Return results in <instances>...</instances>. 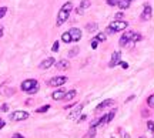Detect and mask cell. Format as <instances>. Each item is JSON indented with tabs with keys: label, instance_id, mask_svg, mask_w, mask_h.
Instances as JSON below:
<instances>
[{
	"label": "cell",
	"instance_id": "29",
	"mask_svg": "<svg viewBox=\"0 0 154 138\" xmlns=\"http://www.w3.org/2000/svg\"><path fill=\"white\" fill-rule=\"evenodd\" d=\"M97 46H99V40L97 39L91 40V49H97Z\"/></svg>",
	"mask_w": 154,
	"mask_h": 138
},
{
	"label": "cell",
	"instance_id": "9",
	"mask_svg": "<svg viewBox=\"0 0 154 138\" xmlns=\"http://www.w3.org/2000/svg\"><path fill=\"white\" fill-rule=\"evenodd\" d=\"M131 36H133V32H127V33H124V34L121 36V39H120V46L121 47H124L127 43L131 40Z\"/></svg>",
	"mask_w": 154,
	"mask_h": 138
},
{
	"label": "cell",
	"instance_id": "41",
	"mask_svg": "<svg viewBox=\"0 0 154 138\" xmlns=\"http://www.w3.org/2000/svg\"><path fill=\"white\" fill-rule=\"evenodd\" d=\"M124 138H130V135H129L127 132H124Z\"/></svg>",
	"mask_w": 154,
	"mask_h": 138
},
{
	"label": "cell",
	"instance_id": "14",
	"mask_svg": "<svg viewBox=\"0 0 154 138\" xmlns=\"http://www.w3.org/2000/svg\"><path fill=\"white\" fill-rule=\"evenodd\" d=\"M64 94H66L64 90H57V91H54V93L52 94V97H53V100H63V98H64Z\"/></svg>",
	"mask_w": 154,
	"mask_h": 138
},
{
	"label": "cell",
	"instance_id": "44",
	"mask_svg": "<svg viewBox=\"0 0 154 138\" xmlns=\"http://www.w3.org/2000/svg\"><path fill=\"white\" fill-rule=\"evenodd\" d=\"M153 138H154V137H153Z\"/></svg>",
	"mask_w": 154,
	"mask_h": 138
},
{
	"label": "cell",
	"instance_id": "31",
	"mask_svg": "<svg viewBox=\"0 0 154 138\" xmlns=\"http://www.w3.org/2000/svg\"><path fill=\"white\" fill-rule=\"evenodd\" d=\"M117 3H119V0H107L109 6H117Z\"/></svg>",
	"mask_w": 154,
	"mask_h": 138
},
{
	"label": "cell",
	"instance_id": "17",
	"mask_svg": "<svg viewBox=\"0 0 154 138\" xmlns=\"http://www.w3.org/2000/svg\"><path fill=\"white\" fill-rule=\"evenodd\" d=\"M86 29H87L88 33H94L97 30V24H96V23H88L87 26H86Z\"/></svg>",
	"mask_w": 154,
	"mask_h": 138
},
{
	"label": "cell",
	"instance_id": "42",
	"mask_svg": "<svg viewBox=\"0 0 154 138\" xmlns=\"http://www.w3.org/2000/svg\"><path fill=\"white\" fill-rule=\"evenodd\" d=\"M140 138H146V137H140Z\"/></svg>",
	"mask_w": 154,
	"mask_h": 138
},
{
	"label": "cell",
	"instance_id": "8",
	"mask_svg": "<svg viewBox=\"0 0 154 138\" xmlns=\"http://www.w3.org/2000/svg\"><path fill=\"white\" fill-rule=\"evenodd\" d=\"M53 64H54V58H53V57H47L46 60H43V61L40 63V68H42V70H47V68H50Z\"/></svg>",
	"mask_w": 154,
	"mask_h": 138
},
{
	"label": "cell",
	"instance_id": "28",
	"mask_svg": "<svg viewBox=\"0 0 154 138\" xmlns=\"http://www.w3.org/2000/svg\"><path fill=\"white\" fill-rule=\"evenodd\" d=\"M147 130H148V131H151V132L154 131V123H153V121H148V123H147Z\"/></svg>",
	"mask_w": 154,
	"mask_h": 138
},
{
	"label": "cell",
	"instance_id": "7",
	"mask_svg": "<svg viewBox=\"0 0 154 138\" xmlns=\"http://www.w3.org/2000/svg\"><path fill=\"white\" fill-rule=\"evenodd\" d=\"M120 57H121L120 51H114V53L111 54V60H110V63H109V67H114V65H117V64L120 63Z\"/></svg>",
	"mask_w": 154,
	"mask_h": 138
},
{
	"label": "cell",
	"instance_id": "38",
	"mask_svg": "<svg viewBox=\"0 0 154 138\" xmlns=\"http://www.w3.org/2000/svg\"><path fill=\"white\" fill-rule=\"evenodd\" d=\"M0 37H3V26L0 24Z\"/></svg>",
	"mask_w": 154,
	"mask_h": 138
},
{
	"label": "cell",
	"instance_id": "23",
	"mask_svg": "<svg viewBox=\"0 0 154 138\" xmlns=\"http://www.w3.org/2000/svg\"><path fill=\"white\" fill-rule=\"evenodd\" d=\"M37 91H39V83H37L36 85H33V87H32V88L27 91V94H36Z\"/></svg>",
	"mask_w": 154,
	"mask_h": 138
},
{
	"label": "cell",
	"instance_id": "36",
	"mask_svg": "<svg viewBox=\"0 0 154 138\" xmlns=\"http://www.w3.org/2000/svg\"><path fill=\"white\" fill-rule=\"evenodd\" d=\"M7 110H9V107H7V104H3V106H1V111H4V113H6Z\"/></svg>",
	"mask_w": 154,
	"mask_h": 138
},
{
	"label": "cell",
	"instance_id": "16",
	"mask_svg": "<svg viewBox=\"0 0 154 138\" xmlns=\"http://www.w3.org/2000/svg\"><path fill=\"white\" fill-rule=\"evenodd\" d=\"M130 1H131V0H119L117 6L120 7L121 10H124V9H129V6H130Z\"/></svg>",
	"mask_w": 154,
	"mask_h": 138
},
{
	"label": "cell",
	"instance_id": "30",
	"mask_svg": "<svg viewBox=\"0 0 154 138\" xmlns=\"http://www.w3.org/2000/svg\"><path fill=\"white\" fill-rule=\"evenodd\" d=\"M6 11H7V7H0V19H1V17H4Z\"/></svg>",
	"mask_w": 154,
	"mask_h": 138
},
{
	"label": "cell",
	"instance_id": "21",
	"mask_svg": "<svg viewBox=\"0 0 154 138\" xmlns=\"http://www.w3.org/2000/svg\"><path fill=\"white\" fill-rule=\"evenodd\" d=\"M138 40H141V34H138V33H133L130 43H137Z\"/></svg>",
	"mask_w": 154,
	"mask_h": 138
},
{
	"label": "cell",
	"instance_id": "33",
	"mask_svg": "<svg viewBox=\"0 0 154 138\" xmlns=\"http://www.w3.org/2000/svg\"><path fill=\"white\" fill-rule=\"evenodd\" d=\"M119 64L121 65V68H124V70H127V68H129V64H127V63H124V61H120Z\"/></svg>",
	"mask_w": 154,
	"mask_h": 138
},
{
	"label": "cell",
	"instance_id": "27",
	"mask_svg": "<svg viewBox=\"0 0 154 138\" xmlns=\"http://www.w3.org/2000/svg\"><path fill=\"white\" fill-rule=\"evenodd\" d=\"M147 104H148V107H154V96H150V97H148V100H147Z\"/></svg>",
	"mask_w": 154,
	"mask_h": 138
},
{
	"label": "cell",
	"instance_id": "43",
	"mask_svg": "<svg viewBox=\"0 0 154 138\" xmlns=\"http://www.w3.org/2000/svg\"><path fill=\"white\" fill-rule=\"evenodd\" d=\"M111 138H114V137H111Z\"/></svg>",
	"mask_w": 154,
	"mask_h": 138
},
{
	"label": "cell",
	"instance_id": "13",
	"mask_svg": "<svg viewBox=\"0 0 154 138\" xmlns=\"http://www.w3.org/2000/svg\"><path fill=\"white\" fill-rule=\"evenodd\" d=\"M113 103H114V101H113V100H110V98H109V100H106V101H103L101 104H99V106L96 107V111H101V110H104L106 107L111 106Z\"/></svg>",
	"mask_w": 154,
	"mask_h": 138
},
{
	"label": "cell",
	"instance_id": "34",
	"mask_svg": "<svg viewBox=\"0 0 154 138\" xmlns=\"http://www.w3.org/2000/svg\"><path fill=\"white\" fill-rule=\"evenodd\" d=\"M116 19H117V20H121V19H123V13H121V11H119V13L116 14Z\"/></svg>",
	"mask_w": 154,
	"mask_h": 138
},
{
	"label": "cell",
	"instance_id": "35",
	"mask_svg": "<svg viewBox=\"0 0 154 138\" xmlns=\"http://www.w3.org/2000/svg\"><path fill=\"white\" fill-rule=\"evenodd\" d=\"M76 11H77V14H83V13H84V9H81V7H77Z\"/></svg>",
	"mask_w": 154,
	"mask_h": 138
},
{
	"label": "cell",
	"instance_id": "5",
	"mask_svg": "<svg viewBox=\"0 0 154 138\" xmlns=\"http://www.w3.org/2000/svg\"><path fill=\"white\" fill-rule=\"evenodd\" d=\"M37 84V80H33V78H30V80H26V81H23L22 83V90L24 91V93H27L33 85Z\"/></svg>",
	"mask_w": 154,
	"mask_h": 138
},
{
	"label": "cell",
	"instance_id": "37",
	"mask_svg": "<svg viewBox=\"0 0 154 138\" xmlns=\"http://www.w3.org/2000/svg\"><path fill=\"white\" fill-rule=\"evenodd\" d=\"M13 138H24L22 135V134H14V135H13Z\"/></svg>",
	"mask_w": 154,
	"mask_h": 138
},
{
	"label": "cell",
	"instance_id": "11",
	"mask_svg": "<svg viewBox=\"0 0 154 138\" xmlns=\"http://www.w3.org/2000/svg\"><path fill=\"white\" fill-rule=\"evenodd\" d=\"M69 67H70V63L67 60H60V61H57V64H56V68L57 70H67Z\"/></svg>",
	"mask_w": 154,
	"mask_h": 138
},
{
	"label": "cell",
	"instance_id": "39",
	"mask_svg": "<svg viewBox=\"0 0 154 138\" xmlns=\"http://www.w3.org/2000/svg\"><path fill=\"white\" fill-rule=\"evenodd\" d=\"M3 127H4V121H3V120H0V130H1Z\"/></svg>",
	"mask_w": 154,
	"mask_h": 138
},
{
	"label": "cell",
	"instance_id": "22",
	"mask_svg": "<svg viewBox=\"0 0 154 138\" xmlns=\"http://www.w3.org/2000/svg\"><path fill=\"white\" fill-rule=\"evenodd\" d=\"M49 108H50V106H49V104H46V106H42L40 108H37V110H36V113L43 114V113H46V111H49Z\"/></svg>",
	"mask_w": 154,
	"mask_h": 138
},
{
	"label": "cell",
	"instance_id": "4",
	"mask_svg": "<svg viewBox=\"0 0 154 138\" xmlns=\"http://www.w3.org/2000/svg\"><path fill=\"white\" fill-rule=\"evenodd\" d=\"M66 81H67V77L60 75V77H53V78H50L47 84L50 85V87H59V85L66 84Z\"/></svg>",
	"mask_w": 154,
	"mask_h": 138
},
{
	"label": "cell",
	"instance_id": "40",
	"mask_svg": "<svg viewBox=\"0 0 154 138\" xmlns=\"http://www.w3.org/2000/svg\"><path fill=\"white\" fill-rule=\"evenodd\" d=\"M147 115H148V113H147V111L144 110V111H143V117H147Z\"/></svg>",
	"mask_w": 154,
	"mask_h": 138
},
{
	"label": "cell",
	"instance_id": "12",
	"mask_svg": "<svg viewBox=\"0 0 154 138\" xmlns=\"http://www.w3.org/2000/svg\"><path fill=\"white\" fill-rule=\"evenodd\" d=\"M81 110H83V104H78V106H77L76 108H74V110H73V111H71V113L69 114V118H70V120L76 118L77 115H78V114L81 113Z\"/></svg>",
	"mask_w": 154,
	"mask_h": 138
},
{
	"label": "cell",
	"instance_id": "32",
	"mask_svg": "<svg viewBox=\"0 0 154 138\" xmlns=\"http://www.w3.org/2000/svg\"><path fill=\"white\" fill-rule=\"evenodd\" d=\"M59 46H60V44H59V42H54V43H53L52 50H53V51H59Z\"/></svg>",
	"mask_w": 154,
	"mask_h": 138
},
{
	"label": "cell",
	"instance_id": "3",
	"mask_svg": "<svg viewBox=\"0 0 154 138\" xmlns=\"http://www.w3.org/2000/svg\"><path fill=\"white\" fill-rule=\"evenodd\" d=\"M9 118L11 121H23V120L29 118V113L27 111H14V113L9 114Z\"/></svg>",
	"mask_w": 154,
	"mask_h": 138
},
{
	"label": "cell",
	"instance_id": "25",
	"mask_svg": "<svg viewBox=\"0 0 154 138\" xmlns=\"http://www.w3.org/2000/svg\"><path fill=\"white\" fill-rule=\"evenodd\" d=\"M78 54V47H74V49H71L70 51H69V57H74Z\"/></svg>",
	"mask_w": 154,
	"mask_h": 138
},
{
	"label": "cell",
	"instance_id": "24",
	"mask_svg": "<svg viewBox=\"0 0 154 138\" xmlns=\"http://www.w3.org/2000/svg\"><path fill=\"white\" fill-rule=\"evenodd\" d=\"M90 4H91L90 0H83V1L80 3V7H81V9H87V7H90Z\"/></svg>",
	"mask_w": 154,
	"mask_h": 138
},
{
	"label": "cell",
	"instance_id": "20",
	"mask_svg": "<svg viewBox=\"0 0 154 138\" xmlns=\"http://www.w3.org/2000/svg\"><path fill=\"white\" fill-rule=\"evenodd\" d=\"M61 40L64 43H70L71 42V36H70V33L66 32V33H63V36H61Z\"/></svg>",
	"mask_w": 154,
	"mask_h": 138
},
{
	"label": "cell",
	"instance_id": "10",
	"mask_svg": "<svg viewBox=\"0 0 154 138\" xmlns=\"http://www.w3.org/2000/svg\"><path fill=\"white\" fill-rule=\"evenodd\" d=\"M151 7L147 4L146 7H144V10H143V14H141V20L144 21H147V20H150V17H151Z\"/></svg>",
	"mask_w": 154,
	"mask_h": 138
},
{
	"label": "cell",
	"instance_id": "1",
	"mask_svg": "<svg viewBox=\"0 0 154 138\" xmlns=\"http://www.w3.org/2000/svg\"><path fill=\"white\" fill-rule=\"evenodd\" d=\"M71 9H73L71 1H67V3L63 4V7L60 9L59 14H57V26H61V24H63V23L69 19V14H70Z\"/></svg>",
	"mask_w": 154,
	"mask_h": 138
},
{
	"label": "cell",
	"instance_id": "19",
	"mask_svg": "<svg viewBox=\"0 0 154 138\" xmlns=\"http://www.w3.org/2000/svg\"><path fill=\"white\" fill-rule=\"evenodd\" d=\"M116 113H117V110H116V108H114V110H111L110 113H109V114L106 115V123H110L111 120L114 118V115H116Z\"/></svg>",
	"mask_w": 154,
	"mask_h": 138
},
{
	"label": "cell",
	"instance_id": "2",
	"mask_svg": "<svg viewBox=\"0 0 154 138\" xmlns=\"http://www.w3.org/2000/svg\"><path fill=\"white\" fill-rule=\"evenodd\" d=\"M127 26H129V23L124 20H114L113 23H110V27L113 32H121V30H124V29H127Z\"/></svg>",
	"mask_w": 154,
	"mask_h": 138
},
{
	"label": "cell",
	"instance_id": "15",
	"mask_svg": "<svg viewBox=\"0 0 154 138\" xmlns=\"http://www.w3.org/2000/svg\"><path fill=\"white\" fill-rule=\"evenodd\" d=\"M76 94H77L76 90H70V91H67L66 94H64V100H66V101H71V100L76 97Z\"/></svg>",
	"mask_w": 154,
	"mask_h": 138
},
{
	"label": "cell",
	"instance_id": "26",
	"mask_svg": "<svg viewBox=\"0 0 154 138\" xmlns=\"http://www.w3.org/2000/svg\"><path fill=\"white\" fill-rule=\"evenodd\" d=\"M106 37H107V36H106V33H99L96 39H97L99 42H104V40H106Z\"/></svg>",
	"mask_w": 154,
	"mask_h": 138
},
{
	"label": "cell",
	"instance_id": "18",
	"mask_svg": "<svg viewBox=\"0 0 154 138\" xmlns=\"http://www.w3.org/2000/svg\"><path fill=\"white\" fill-rule=\"evenodd\" d=\"M94 135H96V127H90L88 132L83 138H94Z\"/></svg>",
	"mask_w": 154,
	"mask_h": 138
},
{
	"label": "cell",
	"instance_id": "6",
	"mask_svg": "<svg viewBox=\"0 0 154 138\" xmlns=\"http://www.w3.org/2000/svg\"><path fill=\"white\" fill-rule=\"evenodd\" d=\"M69 33H70V36H71V42H78V40L81 39V32H80V29H77V27L70 29Z\"/></svg>",
	"mask_w": 154,
	"mask_h": 138
}]
</instances>
